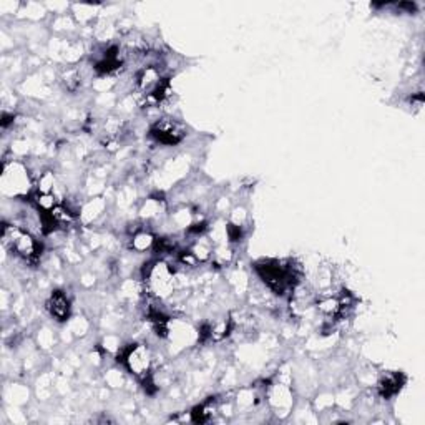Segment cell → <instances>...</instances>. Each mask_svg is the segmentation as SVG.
Returning a JSON list of instances; mask_svg holds the SVG:
<instances>
[{
    "label": "cell",
    "instance_id": "6da1fadb",
    "mask_svg": "<svg viewBox=\"0 0 425 425\" xmlns=\"http://www.w3.org/2000/svg\"><path fill=\"white\" fill-rule=\"evenodd\" d=\"M259 278L273 289L276 294H284L288 289H294L296 271L294 266L283 261H265L256 266Z\"/></svg>",
    "mask_w": 425,
    "mask_h": 425
},
{
    "label": "cell",
    "instance_id": "7a4b0ae2",
    "mask_svg": "<svg viewBox=\"0 0 425 425\" xmlns=\"http://www.w3.org/2000/svg\"><path fill=\"white\" fill-rule=\"evenodd\" d=\"M3 244L7 246L12 253L17 256L25 259V261H35L40 253V246H38L37 240L31 233L25 231L20 226H14V224H6L3 226Z\"/></svg>",
    "mask_w": 425,
    "mask_h": 425
},
{
    "label": "cell",
    "instance_id": "3957f363",
    "mask_svg": "<svg viewBox=\"0 0 425 425\" xmlns=\"http://www.w3.org/2000/svg\"><path fill=\"white\" fill-rule=\"evenodd\" d=\"M144 281H147V286L153 296L165 299L175 291L176 276L169 265L165 261H158L148 266V271L144 273Z\"/></svg>",
    "mask_w": 425,
    "mask_h": 425
},
{
    "label": "cell",
    "instance_id": "277c9868",
    "mask_svg": "<svg viewBox=\"0 0 425 425\" xmlns=\"http://www.w3.org/2000/svg\"><path fill=\"white\" fill-rule=\"evenodd\" d=\"M122 362L140 379H148L151 369V354L144 344H131L122 352Z\"/></svg>",
    "mask_w": 425,
    "mask_h": 425
},
{
    "label": "cell",
    "instance_id": "5b68a950",
    "mask_svg": "<svg viewBox=\"0 0 425 425\" xmlns=\"http://www.w3.org/2000/svg\"><path fill=\"white\" fill-rule=\"evenodd\" d=\"M151 137L161 144L172 147V144L181 142L183 137H185V130L178 122L172 120V118H165V120L156 122L153 125Z\"/></svg>",
    "mask_w": 425,
    "mask_h": 425
},
{
    "label": "cell",
    "instance_id": "8992f818",
    "mask_svg": "<svg viewBox=\"0 0 425 425\" xmlns=\"http://www.w3.org/2000/svg\"><path fill=\"white\" fill-rule=\"evenodd\" d=\"M45 308L55 321H58V322L69 321L72 306H70L69 296H67L63 291H53L52 294H50L49 299H47Z\"/></svg>",
    "mask_w": 425,
    "mask_h": 425
},
{
    "label": "cell",
    "instance_id": "52a82bcc",
    "mask_svg": "<svg viewBox=\"0 0 425 425\" xmlns=\"http://www.w3.org/2000/svg\"><path fill=\"white\" fill-rule=\"evenodd\" d=\"M403 384V377L402 374L392 372V374H385L384 377L379 381V385H377V389H379V394L384 399L394 397L395 394L399 392V390L402 389Z\"/></svg>",
    "mask_w": 425,
    "mask_h": 425
},
{
    "label": "cell",
    "instance_id": "ba28073f",
    "mask_svg": "<svg viewBox=\"0 0 425 425\" xmlns=\"http://www.w3.org/2000/svg\"><path fill=\"white\" fill-rule=\"evenodd\" d=\"M33 203H35V206L42 212H50L58 206L57 197H55L53 193H49V191H40V190L33 194Z\"/></svg>",
    "mask_w": 425,
    "mask_h": 425
},
{
    "label": "cell",
    "instance_id": "9c48e42d",
    "mask_svg": "<svg viewBox=\"0 0 425 425\" xmlns=\"http://www.w3.org/2000/svg\"><path fill=\"white\" fill-rule=\"evenodd\" d=\"M153 244H155V238L147 231H140L131 238V248L138 251V253H144V251L150 249Z\"/></svg>",
    "mask_w": 425,
    "mask_h": 425
},
{
    "label": "cell",
    "instance_id": "30bf717a",
    "mask_svg": "<svg viewBox=\"0 0 425 425\" xmlns=\"http://www.w3.org/2000/svg\"><path fill=\"white\" fill-rule=\"evenodd\" d=\"M53 185H55V178L53 173L47 172L40 178V191H49V193H53Z\"/></svg>",
    "mask_w": 425,
    "mask_h": 425
},
{
    "label": "cell",
    "instance_id": "8fae6325",
    "mask_svg": "<svg viewBox=\"0 0 425 425\" xmlns=\"http://www.w3.org/2000/svg\"><path fill=\"white\" fill-rule=\"evenodd\" d=\"M284 392H286V389H284V388H279V392H278V389H276V392H274L273 395H271V397H273V399H278V397H279V394H284ZM289 406H291V401H286V402L281 401V409H283V407H289Z\"/></svg>",
    "mask_w": 425,
    "mask_h": 425
}]
</instances>
